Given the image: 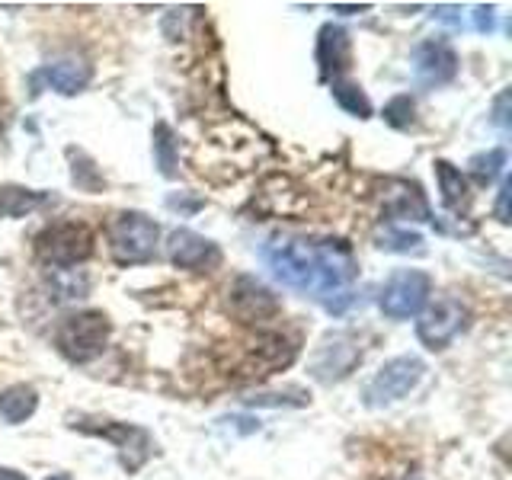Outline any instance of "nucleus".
Returning <instances> with one entry per match:
<instances>
[{
    "instance_id": "obj_25",
    "label": "nucleus",
    "mask_w": 512,
    "mask_h": 480,
    "mask_svg": "<svg viewBox=\"0 0 512 480\" xmlns=\"http://www.w3.org/2000/svg\"><path fill=\"white\" fill-rule=\"evenodd\" d=\"M167 208L189 215V212H199V208H202V199H192V202H189V199H180V196H170V199H167Z\"/></svg>"
},
{
    "instance_id": "obj_20",
    "label": "nucleus",
    "mask_w": 512,
    "mask_h": 480,
    "mask_svg": "<svg viewBox=\"0 0 512 480\" xmlns=\"http://www.w3.org/2000/svg\"><path fill=\"white\" fill-rule=\"evenodd\" d=\"M154 160H157L160 173H164L167 180H173L176 164H180V151H176V135L167 122L154 125Z\"/></svg>"
},
{
    "instance_id": "obj_14",
    "label": "nucleus",
    "mask_w": 512,
    "mask_h": 480,
    "mask_svg": "<svg viewBox=\"0 0 512 480\" xmlns=\"http://www.w3.org/2000/svg\"><path fill=\"white\" fill-rule=\"evenodd\" d=\"M39 77L55 93L74 96V93H80L93 80V64L84 61V58H77V55H68V58H58L52 64H45V68L39 71Z\"/></svg>"
},
{
    "instance_id": "obj_31",
    "label": "nucleus",
    "mask_w": 512,
    "mask_h": 480,
    "mask_svg": "<svg viewBox=\"0 0 512 480\" xmlns=\"http://www.w3.org/2000/svg\"><path fill=\"white\" fill-rule=\"evenodd\" d=\"M45 480H74V477H68V474H52V477H45Z\"/></svg>"
},
{
    "instance_id": "obj_2",
    "label": "nucleus",
    "mask_w": 512,
    "mask_h": 480,
    "mask_svg": "<svg viewBox=\"0 0 512 480\" xmlns=\"http://www.w3.org/2000/svg\"><path fill=\"white\" fill-rule=\"evenodd\" d=\"M160 244V224L144 212H119L109 221V253L119 266L151 263Z\"/></svg>"
},
{
    "instance_id": "obj_8",
    "label": "nucleus",
    "mask_w": 512,
    "mask_h": 480,
    "mask_svg": "<svg viewBox=\"0 0 512 480\" xmlns=\"http://www.w3.org/2000/svg\"><path fill=\"white\" fill-rule=\"evenodd\" d=\"M74 429L90 432V436L109 439L112 445L119 448V458L128 471H138L144 461L151 458L154 452V439L148 429H141L135 423H116V420H80L74 423Z\"/></svg>"
},
{
    "instance_id": "obj_22",
    "label": "nucleus",
    "mask_w": 512,
    "mask_h": 480,
    "mask_svg": "<svg viewBox=\"0 0 512 480\" xmlns=\"http://www.w3.org/2000/svg\"><path fill=\"white\" fill-rule=\"evenodd\" d=\"M378 240V247L381 250H391V253H407V250H416L423 244V237L420 234H413V231H397V228H384L375 234Z\"/></svg>"
},
{
    "instance_id": "obj_5",
    "label": "nucleus",
    "mask_w": 512,
    "mask_h": 480,
    "mask_svg": "<svg viewBox=\"0 0 512 480\" xmlns=\"http://www.w3.org/2000/svg\"><path fill=\"white\" fill-rule=\"evenodd\" d=\"M109 317L103 311H77L58 327V349L71 362H90L103 356L109 343Z\"/></svg>"
},
{
    "instance_id": "obj_24",
    "label": "nucleus",
    "mask_w": 512,
    "mask_h": 480,
    "mask_svg": "<svg viewBox=\"0 0 512 480\" xmlns=\"http://www.w3.org/2000/svg\"><path fill=\"white\" fill-rule=\"evenodd\" d=\"M509 189H512V183L503 180V186H500V199H496V218H500L503 224L509 221Z\"/></svg>"
},
{
    "instance_id": "obj_10",
    "label": "nucleus",
    "mask_w": 512,
    "mask_h": 480,
    "mask_svg": "<svg viewBox=\"0 0 512 480\" xmlns=\"http://www.w3.org/2000/svg\"><path fill=\"white\" fill-rule=\"evenodd\" d=\"M228 308L240 324H263L282 311V304L256 276H237L228 288Z\"/></svg>"
},
{
    "instance_id": "obj_17",
    "label": "nucleus",
    "mask_w": 512,
    "mask_h": 480,
    "mask_svg": "<svg viewBox=\"0 0 512 480\" xmlns=\"http://www.w3.org/2000/svg\"><path fill=\"white\" fill-rule=\"evenodd\" d=\"M48 199V192L39 189H23V186H0V218H23L29 212L42 208Z\"/></svg>"
},
{
    "instance_id": "obj_16",
    "label": "nucleus",
    "mask_w": 512,
    "mask_h": 480,
    "mask_svg": "<svg viewBox=\"0 0 512 480\" xmlns=\"http://www.w3.org/2000/svg\"><path fill=\"white\" fill-rule=\"evenodd\" d=\"M36 410H39V394L32 384H10V388L0 391V420L4 423L20 426Z\"/></svg>"
},
{
    "instance_id": "obj_4",
    "label": "nucleus",
    "mask_w": 512,
    "mask_h": 480,
    "mask_svg": "<svg viewBox=\"0 0 512 480\" xmlns=\"http://www.w3.org/2000/svg\"><path fill=\"white\" fill-rule=\"evenodd\" d=\"M36 253L48 266H77L90 260L93 253V231L80 221H55L36 237Z\"/></svg>"
},
{
    "instance_id": "obj_7",
    "label": "nucleus",
    "mask_w": 512,
    "mask_h": 480,
    "mask_svg": "<svg viewBox=\"0 0 512 480\" xmlns=\"http://www.w3.org/2000/svg\"><path fill=\"white\" fill-rule=\"evenodd\" d=\"M468 317H471L468 304L442 295L432 304H426L420 320H416V340H420L426 349L439 352L452 343L464 327H468Z\"/></svg>"
},
{
    "instance_id": "obj_30",
    "label": "nucleus",
    "mask_w": 512,
    "mask_h": 480,
    "mask_svg": "<svg viewBox=\"0 0 512 480\" xmlns=\"http://www.w3.org/2000/svg\"><path fill=\"white\" fill-rule=\"evenodd\" d=\"M333 10H336V13H346V16H352V13H365V10H368V4H362V7H346V4H336Z\"/></svg>"
},
{
    "instance_id": "obj_21",
    "label": "nucleus",
    "mask_w": 512,
    "mask_h": 480,
    "mask_svg": "<svg viewBox=\"0 0 512 480\" xmlns=\"http://www.w3.org/2000/svg\"><path fill=\"white\" fill-rule=\"evenodd\" d=\"M468 167H471V173L477 176L480 183H490V180H496V176H500V170L506 167V151H503V148H493V151H487V154H474Z\"/></svg>"
},
{
    "instance_id": "obj_28",
    "label": "nucleus",
    "mask_w": 512,
    "mask_h": 480,
    "mask_svg": "<svg viewBox=\"0 0 512 480\" xmlns=\"http://www.w3.org/2000/svg\"><path fill=\"white\" fill-rule=\"evenodd\" d=\"M458 7H436V16L439 20H445V23H458V16H452Z\"/></svg>"
},
{
    "instance_id": "obj_3",
    "label": "nucleus",
    "mask_w": 512,
    "mask_h": 480,
    "mask_svg": "<svg viewBox=\"0 0 512 480\" xmlns=\"http://www.w3.org/2000/svg\"><path fill=\"white\" fill-rule=\"evenodd\" d=\"M426 375V362L420 356H394L384 362L372 381L365 384V407H391L397 400H404L410 391H416V384Z\"/></svg>"
},
{
    "instance_id": "obj_18",
    "label": "nucleus",
    "mask_w": 512,
    "mask_h": 480,
    "mask_svg": "<svg viewBox=\"0 0 512 480\" xmlns=\"http://www.w3.org/2000/svg\"><path fill=\"white\" fill-rule=\"evenodd\" d=\"M397 196L384 205V212L394 218H413V221H429V205L416 183H397Z\"/></svg>"
},
{
    "instance_id": "obj_15",
    "label": "nucleus",
    "mask_w": 512,
    "mask_h": 480,
    "mask_svg": "<svg viewBox=\"0 0 512 480\" xmlns=\"http://www.w3.org/2000/svg\"><path fill=\"white\" fill-rule=\"evenodd\" d=\"M436 180H439V192H442V205L448 212H468L471 205V186L464 180V173L448 164V160H436Z\"/></svg>"
},
{
    "instance_id": "obj_1",
    "label": "nucleus",
    "mask_w": 512,
    "mask_h": 480,
    "mask_svg": "<svg viewBox=\"0 0 512 480\" xmlns=\"http://www.w3.org/2000/svg\"><path fill=\"white\" fill-rule=\"evenodd\" d=\"M263 263L282 285L295 288V292L324 298L327 304L333 298L336 311H343L352 301L346 285L356 279L359 263L352 256L346 240H314L298 234H272L260 247Z\"/></svg>"
},
{
    "instance_id": "obj_27",
    "label": "nucleus",
    "mask_w": 512,
    "mask_h": 480,
    "mask_svg": "<svg viewBox=\"0 0 512 480\" xmlns=\"http://www.w3.org/2000/svg\"><path fill=\"white\" fill-rule=\"evenodd\" d=\"M506 103H509V93H500V100H496V125L506 128Z\"/></svg>"
},
{
    "instance_id": "obj_11",
    "label": "nucleus",
    "mask_w": 512,
    "mask_h": 480,
    "mask_svg": "<svg viewBox=\"0 0 512 480\" xmlns=\"http://www.w3.org/2000/svg\"><path fill=\"white\" fill-rule=\"evenodd\" d=\"M167 256L176 269H189V272H208L221 263V250L215 240H208L189 228H176L167 237Z\"/></svg>"
},
{
    "instance_id": "obj_13",
    "label": "nucleus",
    "mask_w": 512,
    "mask_h": 480,
    "mask_svg": "<svg viewBox=\"0 0 512 480\" xmlns=\"http://www.w3.org/2000/svg\"><path fill=\"white\" fill-rule=\"evenodd\" d=\"M349 61H352V42H349V32L340 26H320L317 32V64H320V77L324 80H340L343 71H349Z\"/></svg>"
},
{
    "instance_id": "obj_12",
    "label": "nucleus",
    "mask_w": 512,
    "mask_h": 480,
    "mask_svg": "<svg viewBox=\"0 0 512 480\" xmlns=\"http://www.w3.org/2000/svg\"><path fill=\"white\" fill-rule=\"evenodd\" d=\"M413 74L423 87H442L452 84L458 74V55L455 48L442 39H429L423 45H416L413 52Z\"/></svg>"
},
{
    "instance_id": "obj_9",
    "label": "nucleus",
    "mask_w": 512,
    "mask_h": 480,
    "mask_svg": "<svg viewBox=\"0 0 512 480\" xmlns=\"http://www.w3.org/2000/svg\"><path fill=\"white\" fill-rule=\"evenodd\" d=\"M362 362V349L349 340L346 333H330L320 340V346L311 352L308 372L320 384H336L352 375V368Z\"/></svg>"
},
{
    "instance_id": "obj_26",
    "label": "nucleus",
    "mask_w": 512,
    "mask_h": 480,
    "mask_svg": "<svg viewBox=\"0 0 512 480\" xmlns=\"http://www.w3.org/2000/svg\"><path fill=\"white\" fill-rule=\"evenodd\" d=\"M474 29L477 32H490L493 29V7H477L474 10Z\"/></svg>"
},
{
    "instance_id": "obj_23",
    "label": "nucleus",
    "mask_w": 512,
    "mask_h": 480,
    "mask_svg": "<svg viewBox=\"0 0 512 480\" xmlns=\"http://www.w3.org/2000/svg\"><path fill=\"white\" fill-rule=\"evenodd\" d=\"M413 112H416V106L410 100V93H400V96H394L388 106H384L381 119L388 122L391 128H410L413 125Z\"/></svg>"
},
{
    "instance_id": "obj_6",
    "label": "nucleus",
    "mask_w": 512,
    "mask_h": 480,
    "mask_svg": "<svg viewBox=\"0 0 512 480\" xmlns=\"http://www.w3.org/2000/svg\"><path fill=\"white\" fill-rule=\"evenodd\" d=\"M429 295H432V279L423 269H397L388 276V282L381 285L378 308L391 320H407V317L423 314Z\"/></svg>"
},
{
    "instance_id": "obj_19",
    "label": "nucleus",
    "mask_w": 512,
    "mask_h": 480,
    "mask_svg": "<svg viewBox=\"0 0 512 480\" xmlns=\"http://www.w3.org/2000/svg\"><path fill=\"white\" fill-rule=\"evenodd\" d=\"M330 93H333V100L349 112V116L372 119V100H368L365 90L356 84V80H333Z\"/></svg>"
},
{
    "instance_id": "obj_29",
    "label": "nucleus",
    "mask_w": 512,
    "mask_h": 480,
    "mask_svg": "<svg viewBox=\"0 0 512 480\" xmlns=\"http://www.w3.org/2000/svg\"><path fill=\"white\" fill-rule=\"evenodd\" d=\"M0 480H29L26 474H20L16 468H0Z\"/></svg>"
}]
</instances>
